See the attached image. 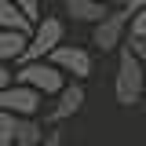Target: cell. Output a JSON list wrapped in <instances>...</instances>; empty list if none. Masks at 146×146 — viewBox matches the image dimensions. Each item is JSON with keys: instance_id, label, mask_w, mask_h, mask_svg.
<instances>
[{"instance_id": "obj_17", "label": "cell", "mask_w": 146, "mask_h": 146, "mask_svg": "<svg viewBox=\"0 0 146 146\" xmlns=\"http://www.w3.org/2000/svg\"><path fill=\"white\" fill-rule=\"evenodd\" d=\"M11 80H15V70H11L7 62H0V88H7Z\"/></svg>"}, {"instance_id": "obj_9", "label": "cell", "mask_w": 146, "mask_h": 146, "mask_svg": "<svg viewBox=\"0 0 146 146\" xmlns=\"http://www.w3.org/2000/svg\"><path fill=\"white\" fill-rule=\"evenodd\" d=\"M26 40L29 33H18V29H0V62H22V51H26Z\"/></svg>"}, {"instance_id": "obj_2", "label": "cell", "mask_w": 146, "mask_h": 146, "mask_svg": "<svg viewBox=\"0 0 146 146\" xmlns=\"http://www.w3.org/2000/svg\"><path fill=\"white\" fill-rule=\"evenodd\" d=\"M128 7H110L106 15L99 18V22H91V44L99 48V51H117L121 44H124L128 36Z\"/></svg>"}, {"instance_id": "obj_5", "label": "cell", "mask_w": 146, "mask_h": 146, "mask_svg": "<svg viewBox=\"0 0 146 146\" xmlns=\"http://www.w3.org/2000/svg\"><path fill=\"white\" fill-rule=\"evenodd\" d=\"M44 58L51 66H58L66 77H73V80H88L91 77V51L80 48V44H55Z\"/></svg>"}, {"instance_id": "obj_7", "label": "cell", "mask_w": 146, "mask_h": 146, "mask_svg": "<svg viewBox=\"0 0 146 146\" xmlns=\"http://www.w3.org/2000/svg\"><path fill=\"white\" fill-rule=\"evenodd\" d=\"M84 110V88H80V80H66L62 88L55 91V106L48 113V121L51 124H62V121H70Z\"/></svg>"}, {"instance_id": "obj_6", "label": "cell", "mask_w": 146, "mask_h": 146, "mask_svg": "<svg viewBox=\"0 0 146 146\" xmlns=\"http://www.w3.org/2000/svg\"><path fill=\"white\" fill-rule=\"evenodd\" d=\"M44 106V95L33 91L22 80H11L7 88H0V110L4 113H15V117H36V110Z\"/></svg>"}, {"instance_id": "obj_20", "label": "cell", "mask_w": 146, "mask_h": 146, "mask_svg": "<svg viewBox=\"0 0 146 146\" xmlns=\"http://www.w3.org/2000/svg\"><path fill=\"white\" fill-rule=\"evenodd\" d=\"M11 146H26V143H11Z\"/></svg>"}, {"instance_id": "obj_3", "label": "cell", "mask_w": 146, "mask_h": 146, "mask_svg": "<svg viewBox=\"0 0 146 146\" xmlns=\"http://www.w3.org/2000/svg\"><path fill=\"white\" fill-rule=\"evenodd\" d=\"M62 36H66V22H62V18H55V15L36 18L33 29H29V40H26V51H22V62L44 58L55 44H62Z\"/></svg>"}, {"instance_id": "obj_11", "label": "cell", "mask_w": 146, "mask_h": 146, "mask_svg": "<svg viewBox=\"0 0 146 146\" xmlns=\"http://www.w3.org/2000/svg\"><path fill=\"white\" fill-rule=\"evenodd\" d=\"M44 131H48V128L40 124V121H33V117H15V143L36 146L44 139Z\"/></svg>"}, {"instance_id": "obj_4", "label": "cell", "mask_w": 146, "mask_h": 146, "mask_svg": "<svg viewBox=\"0 0 146 146\" xmlns=\"http://www.w3.org/2000/svg\"><path fill=\"white\" fill-rule=\"evenodd\" d=\"M15 80L29 84L33 91H40V95L48 99V95H55L70 77L58 70V66H51L48 58H33V62H22V70H15Z\"/></svg>"}, {"instance_id": "obj_19", "label": "cell", "mask_w": 146, "mask_h": 146, "mask_svg": "<svg viewBox=\"0 0 146 146\" xmlns=\"http://www.w3.org/2000/svg\"><path fill=\"white\" fill-rule=\"evenodd\" d=\"M106 7H124V0H102Z\"/></svg>"}, {"instance_id": "obj_8", "label": "cell", "mask_w": 146, "mask_h": 146, "mask_svg": "<svg viewBox=\"0 0 146 146\" xmlns=\"http://www.w3.org/2000/svg\"><path fill=\"white\" fill-rule=\"evenodd\" d=\"M62 4H66V15H70L73 22H88V26L99 22V18L110 11L102 0H62Z\"/></svg>"}, {"instance_id": "obj_1", "label": "cell", "mask_w": 146, "mask_h": 146, "mask_svg": "<svg viewBox=\"0 0 146 146\" xmlns=\"http://www.w3.org/2000/svg\"><path fill=\"white\" fill-rule=\"evenodd\" d=\"M143 91H146V66L128 51V44L117 48V77H113V99L117 106H139L143 102Z\"/></svg>"}, {"instance_id": "obj_18", "label": "cell", "mask_w": 146, "mask_h": 146, "mask_svg": "<svg viewBox=\"0 0 146 146\" xmlns=\"http://www.w3.org/2000/svg\"><path fill=\"white\" fill-rule=\"evenodd\" d=\"M124 7L128 11H139V7H146V0H124Z\"/></svg>"}, {"instance_id": "obj_10", "label": "cell", "mask_w": 146, "mask_h": 146, "mask_svg": "<svg viewBox=\"0 0 146 146\" xmlns=\"http://www.w3.org/2000/svg\"><path fill=\"white\" fill-rule=\"evenodd\" d=\"M0 29H18V33H29V29H33V22L22 15V7H18L15 0H0Z\"/></svg>"}, {"instance_id": "obj_15", "label": "cell", "mask_w": 146, "mask_h": 146, "mask_svg": "<svg viewBox=\"0 0 146 146\" xmlns=\"http://www.w3.org/2000/svg\"><path fill=\"white\" fill-rule=\"evenodd\" d=\"M18 7H22V15L29 18V22H36L40 18V0H15Z\"/></svg>"}, {"instance_id": "obj_16", "label": "cell", "mask_w": 146, "mask_h": 146, "mask_svg": "<svg viewBox=\"0 0 146 146\" xmlns=\"http://www.w3.org/2000/svg\"><path fill=\"white\" fill-rule=\"evenodd\" d=\"M36 146H62V131H55V128H48V131H44V139H40Z\"/></svg>"}, {"instance_id": "obj_12", "label": "cell", "mask_w": 146, "mask_h": 146, "mask_svg": "<svg viewBox=\"0 0 146 146\" xmlns=\"http://www.w3.org/2000/svg\"><path fill=\"white\" fill-rule=\"evenodd\" d=\"M15 143V113H4L0 110V146Z\"/></svg>"}, {"instance_id": "obj_13", "label": "cell", "mask_w": 146, "mask_h": 146, "mask_svg": "<svg viewBox=\"0 0 146 146\" xmlns=\"http://www.w3.org/2000/svg\"><path fill=\"white\" fill-rule=\"evenodd\" d=\"M128 33L131 36H146V7H139V11L128 15Z\"/></svg>"}, {"instance_id": "obj_14", "label": "cell", "mask_w": 146, "mask_h": 146, "mask_svg": "<svg viewBox=\"0 0 146 146\" xmlns=\"http://www.w3.org/2000/svg\"><path fill=\"white\" fill-rule=\"evenodd\" d=\"M124 44H128V51L146 66V36H124Z\"/></svg>"}]
</instances>
